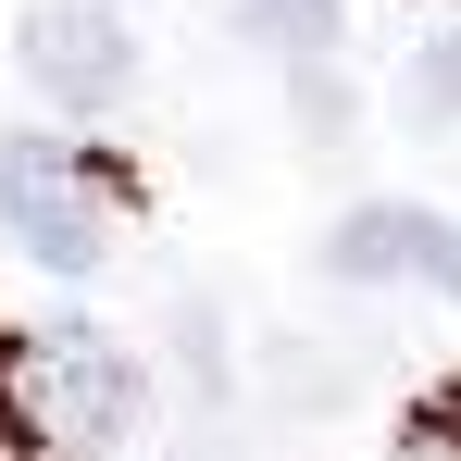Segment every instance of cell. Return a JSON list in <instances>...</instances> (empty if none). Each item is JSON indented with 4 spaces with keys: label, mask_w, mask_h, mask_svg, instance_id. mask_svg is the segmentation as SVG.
Masks as SVG:
<instances>
[{
    "label": "cell",
    "mask_w": 461,
    "mask_h": 461,
    "mask_svg": "<svg viewBox=\"0 0 461 461\" xmlns=\"http://www.w3.org/2000/svg\"><path fill=\"white\" fill-rule=\"evenodd\" d=\"M324 275H349V287L411 275V287L461 300V225H449V212H424V200H362L349 225L324 237Z\"/></svg>",
    "instance_id": "3957f363"
},
{
    "label": "cell",
    "mask_w": 461,
    "mask_h": 461,
    "mask_svg": "<svg viewBox=\"0 0 461 461\" xmlns=\"http://www.w3.org/2000/svg\"><path fill=\"white\" fill-rule=\"evenodd\" d=\"M399 100H411V125H461V38H437V50L411 63V87H399Z\"/></svg>",
    "instance_id": "8992f818"
},
{
    "label": "cell",
    "mask_w": 461,
    "mask_h": 461,
    "mask_svg": "<svg viewBox=\"0 0 461 461\" xmlns=\"http://www.w3.org/2000/svg\"><path fill=\"white\" fill-rule=\"evenodd\" d=\"M138 424V362L87 324H38L0 349V437L13 449H113Z\"/></svg>",
    "instance_id": "6da1fadb"
},
{
    "label": "cell",
    "mask_w": 461,
    "mask_h": 461,
    "mask_svg": "<svg viewBox=\"0 0 461 461\" xmlns=\"http://www.w3.org/2000/svg\"><path fill=\"white\" fill-rule=\"evenodd\" d=\"M0 225H13V249H38L50 275H100L113 262V200L87 187V150L25 138V125H0Z\"/></svg>",
    "instance_id": "7a4b0ae2"
},
{
    "label": "cell",
    "mask_w": 461,
    "mask_h": 461,
    "mask_svg": "<svg viewBox=\"0 0 461 461\" xmlns=\"http://www.w3.org/2000/svg\"><path fill=\"white\" fill-rule=\"evenodd\" d=\"M25 76L50 87V100H76V113H113L138 87V50H125V25L100 0H38L25 13Z\"/></svg>",
    "instance_id": "277c9868"
},
{
    "label": "cell",
    "mask_w": 461,
    "mask_h": 461,
    "mask_svg": "<svg viewBox=\"0 0 461 461\" xmlns=\"http://www.w3.org/2000/svg\"><path fill=\"white\" fill-rule=\"evenodd\" d=\"M249 38H262L275 63L324 76V50H337V0H249Z\"/></svg>",
    "instance_id": "5b68a950"
}]
</instances>
